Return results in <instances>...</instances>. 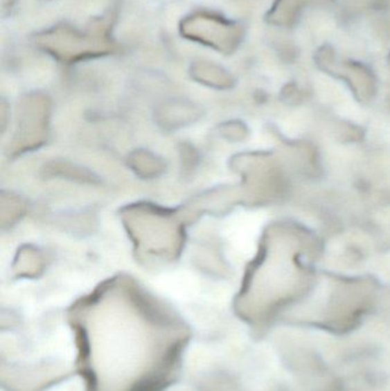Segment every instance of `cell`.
Segmentation results:
<instances>
[{
	"instance_id": "1",
	"label": "cell",
	"mask_w": 390,
	"mask_h": 391,
	"mask_svg": "<svg viewBox=\"0 0 390 391\" xmlns=\"http://www.w3.org/2000/svg\"><path fill=\"white\" fill-rule=\"evenodd\" d=\"M138 324L125 319L110 322L112 327L82 331L80 358L91 391H159L171 380L184 331Z\"/></svg>"
}]
</instances>
